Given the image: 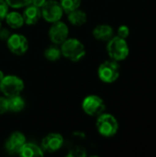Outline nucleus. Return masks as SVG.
Segmentation results:
<instances>
[{
    "label": "nucleus",
    "instance_id": "24",
    "mask_svg": "<svg viewBox=\"0 0 156 157\" xmlns=\"http://www.w3.org/2000/svg\"><path fill=\"white\" fill-rule=\"evenodd\" d=\"M7 110H8L7 98H0V115L5 114Z\"/></svg>",
    "mask_w": 156,
    "mask_h": 157
},
{
    "label": "nucleus",
    "instance_id": "1",
    "mask_svg": "<svg viewBox=\"0 0 156 157\" xmlns=\"http://www.w3.org/2000/svg\"><path fill=\"white\" fill-rule=\"evenodd\" d=\"M62 55L72 62H78L86 55L84 44L77 39H66L61 47Z\"/></svg>",
    "mask_w": 156,
    "mask_h": 157
},
{
    "label": "nucleus",
    "instance_id": "10",
    "mask_svg": "<svg viewBox=\"0 0 156 157\" xmlns=\"http://www.w3.org/2000/svg\"><path fill=\"white\" fill-rule=\"evenodd\" d=\"M63 144V137L60 133H50L42 139V150L48 153L57 152Z\"/></svg>",
    "mask_w": 156,
    "mask_h": 157
},
{
    "label": "nucleus",
    "instance_id": "2",
    "mask_svg": "<svg viewBox=\"0 0 156 157\" xmlns=\"http://www.w3.org/2000/svg\"><path fill=\"white\" fill-rule=\"evenodd\" d=\"M107 51L109 57L114 61H122L129 55V47L125 39L119 36L113 37L108 40Z\"/></svg>",
    "mask_w": 156,
    "mask_h": 157
},
{
    "label": "nucleus",
    "instance_id": "12",
    "mask_svg": "<svg viewBox=\"0 0 156 157\" xmlns=\"http://www.w3.org/2000/svg\"><path fill=\"white\" fill-rule=\"evenodd\" d=\"M22 16H23V18H24V22L27 25H34L40 18L41 10H40V7L29 4V6H27V7L24 10Z\"/></svg>",
    "mask_w": 156,
    "mask_h": 157
},
{
    "label": "nucleus",
    "instance_id": "17",
    "mask_svg": "<svg viewBox=\"0 0 156 157\" xmlns=\"http://www.w3.org/2000/svg\"><path fill=\"white\" fill-rule=\"evenodd\" d=\"M7 104L8 110L13 112H19L25 107V101L19 95L7 98Z\"/></svg>",
    "mask_w": 156,
    "mask_h": 157
},
{
    "label": "nucleus",
    "instance_id": "5",
    "mask_svg": "<svg viewBox=\"0 0 156 157\" xmlns=\"http://www.w3.org/2000/svg\"><path fill=\"white\" fill-rule=\"evenodd\" d=\"M98 76L104 83H113L120 76V65L117 61H106L98 67Z\"/></svg>",
    "mask_w": 156,
    "mask_h": 157
},
{
    "label": "nucleus",
    "instance_id": "18",
    "mask_svg": "<svg viewBox=\"0 0 156 157\" xmlns=\"http://www.w3.org/2000/svg\"><path fill=\"white\" fill-rule=\"evenodd\" d=\"M44 56L47 60H49L51 62H55V61L59 60L62 56L61 49H59L56 46H50L45 50Z\"/></svg>",
    "mask_w": 156,
    "mask_h": 157
},
{
    "label": "nucleus",
    "instance_id": "27",
    "mask_svg": "<svg viewBox=\"0 0 156 157\" xmlns=\"http://www.w3.org/2000/svg\"><path fill=\"white\" fill-rule=\"evenodd\" d=\"M4 76H5V75H4V73L0 70V82L2 81V79L4 78Z\"/></svg>",
    "mask_w": 156,
    "mask_h": 157
},
{
    "label": "nucleus",
    "instance_id": "20",
    "mask_svg": "<svg viewBox=\"0 0 156 157\" xmlns=\"http://www.w3.org/2000/svg\"><path fill=\"white\" fill-rule=\"evenodd\" d=\"M8 6L13 8H20L27 6L31 3V0H6Z\"/></svg>",
    "mask_w": 156,
    "mask_h": 157
},
{
    "label": "nucleus",
    "instance_id": "28",
    "mask_svg": "<svg viewBox=\"0 0 156 157\" xmlns=\"http://www.w3.org/2000/svg\"><path fill=\"white\" fill-rule=\"evenodd\" d=\"M0 29H1V22H0Z\"/></svg>",
    "mask_w": 156,
    "mask_h": 157
},
{
    "label": "nucleus",
    "instance_id": "22",
    "mask_svg": "<svg viewBox=\"0 0 156 157\" xmlns=\"http://www.w3.org/2000/svg\"><path fill=\"white\" fill-rule=\"evenodd\" d=\"M68 156H73V157H84L86 155V151L84 148H81V147H77L75 149H73L71 150V152L67 155Z\"/></svg>",
    "mask_w": 156,
    "mask_h": 157
},
{
    "label": "nucleus",
    "instance_id": "16",
    "mask_svg": "<svg viewBox=\"0 0 156 157\" xmlns=\"http://www.w3.org/2000/svg\"><path fill=\"white\" fill-rule=\"evenodd\" d=\"M5 19H6L7 25L12 29H18V28L22 27L23 24L25 23L23 16L16 11L8 12L7 15L6 16Z\"/></svg>",
    "mask_w": 156,
    "mask_h": 157
},
{
    "label": "nucleus",
    "instance_id": "25",
    "mask_svg": "<svg viewBox=\"0 0 156 157\" xmlns=\"http://www.w3.org/2000/svg\"><path fill=\"white\" fill-rule=\"evenodd\" d=\"M10 31L6 29H0V40H7V39L10 37Z\"/></svg>",
    "mask_w": 156,
    "mask_h": 157
},
{
    "label": "nucleus",
    "instance_id": "6",
    "mask_svg": "<svg viewBox=\"0 0 156 157\" xmlns=\"http://www.w3.org/2000/svg\"><path fill=\"white\" fill-rule=\"evenodd\" d=\"M82 108L84 111L92 117H98L102 113H104L106 109V105L101 98L98 96L91 95L86 97L83 103H82Z\"/></svg>",
    "mask_w": 156,
    "mask_h": 157
},
{
    "label": "nucleus",
    "instance_id": "3",
    "mask_svg": "<svg viewBox=\"0 0 156 157\" xmlns=\"http://www.w3.org/2000/svg\"><path fill=\"white\" fill-rule=\"evenodd\" d=\"M97 128L98 132L104 137L114 136L119 130V123L111 114L102 113L97 117Z\"/></svg>",
    "mask_w": 156,
    "mask_h": 157
},
{
    "label": "nucleus",
    "instance_id": "4",
    "mask_svg": "<svg viewBox=\"0 0 156 157\" xmlns=\"http://www.w3.org/2000/svg\"><path fill=\"white\" fill-rule=\"evenodd\" d=\"M23 89V80L16 75H5L0 82V91L7 98L20 95Z\"/></svg>",
    "mask_w": 156,
    "mask_h": 157
},
{
    "label": "nucleus",
    "instance_id": "26",
    "mask_svg": "<svg viewBox=\"0 0 156 157\" xmlns=\"http://www.w3.org/2000/svg\"><path fill=\"white\" fill-rule=\"evenodd\" d=\"M45 2H46V0H31L30 4L34 5V6H38L40 8H41L43 6V5L45 4Z\"/></svg>",
    "mask_w": 156,
    "mask_h": 157
},
{
    "label": "nucleus",
    "instance_id": "21",
    "mask_svg": "<svg viewBox=\"0 0 156 157\" xmlns=\"http://www.w3.org/2000/svg\"><path fill=\"white\" fill-rule=\"evenodd\" d=\"M8 13V5L6 0H0V20L5 19L6 16Z\"/></svg>",
    "mask_w": 156,
    "mask_h": 157
},
{
    "label": "nucleus",
    "instance_id": "9",
    "mask_svg": "<svg viewBox=\"0 0 156 157\" xmlns=\"http://www.w3.org/2000/svg\"><path fill=\"white\" fill-rule=\"evenodd\" d=\"M69 29L67 25L62 21L53 22L49 30V37L54 44H62L68 37Z\"/></svg>",
    "mask_w": 156,
    "mask_h": 157
},
{
    "label": "nucleus",
    "instance_id": "15",
    "mask_svg": "<svg viewBox=\"0 0 156 157\" xmlns=\"http://www.w3.org/2000/svg\"><path fill=\"white\" fill-rule=\"evenodd\" d=\"M68 20L70 21L71 24H73L74 26H82L86 22L87 17H86V14L85 11L77 8V9L68 13Z\"/></svg>",
    "mask_w": 156,
    "mask_h": 157
},
{
    "label": "nucleus",
    "instance_id": "13",
    "mask_svg": "<svg viewBox=\"0 0 156 157\" xmlns=\"http://www.w3.org/2000/svg\"><path fill=\"white\" fill-rule=\"evenodd\" d=\"M93 35L98 40H102V41L109 40L113 36V29L107 24L98 25L94 29Z\"/></svg>",
    "mask_w": 156,
    "mask_h": 157
},
{
    "label": "nucleus",
    "instance_id": "23",
    "mask_svg": "<svg viewBox=\"0 0 156 157\" xmlns=\"http://www.w3.org/2000/svg\"><path fill=\"white\" fill-rule=\"evenodd\" d=\"M129 35H130V29L127 26L122 25L118 29V36L119 37H120L122 39H126Z\"/></svg>",
    "mask_w": 156,
    "mask_h": 157
},
{
    "label": "nucleus",
    "instance_id": "14",
    "mask_svg": "<svg viewBox=\"0 0 156 157\" xmlns=\"http://www.w3.org/2000/svg\"><path fill=\"white\" fill-rule=\"evenodd\" d=\"M18 155L23 157H32L42 156L44 154H43V150L40 148L38 145L34 144H30V143L29 144L25 143V144L21 147Z\"/></svg>",
    "mask_w": 156,
    "mask_h": 157
},
{
    "label": "nucleus",
    "instance_id": "8",
    "mask_svg": "<svg viewBox=\"0 0 156 157\" xmlns=\"http://www.w3.org/2000/svg\"><path fill=\"white\" fill-rule=\"evenodd\" d=\"M9 51L16 55H23L29 48V42L25 36L21 34H11L6 40Z\"/></svg>",
    "mask_w": 156,
    "mask_h": 157
},
{
    "label": "nucleus",
    "instance_id": "11",
    "mask_svg": "<svg viewBox=\"0 0 156 157\" xmlns=\"http://www.w3.org/2000/svg\"><path fill=\"white\" fill-rule=\"evenodd\" d=\"M26 138L19 132H13L6 143V150L10 155H18L21 147L25 144Z\"/></svg>",
    "mask_w": 156,
    "mask_h": 157
},
{
    "label": "nucleus",
    "instance_id": "7",
    "mask_svg": "<svg viewBox=\"0 0 156 157\" xmlns=\"http://www.w3.org/2000/svg\"><path fill=\"white\" fill-rule=\"evenodd\" d=\"M40 10L41 17L48 22L51 23L59 21L63 14V9L61 4L55 0H46Z\"/></svg>",
    "mask_w": 156,
    "mask_h": 157
},
{
    "label": "nucleus",
    "instance_id": "19",
    "mask_svg": "<svg viewBox=\"0 0 156 157\" xmlns=\"http://www.w3.org/2000/svg\"><path fill=\"white\" fill-rule=\"evenodd\" d=\"M60 4L66 14L79 8L81 5V0H60Z\"/></svg>",
    "mask_w": 156,
    "mask_h": 157
}]
</instances>
